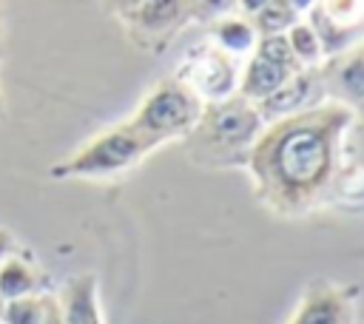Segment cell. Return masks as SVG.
Returning a JSON list of instances; mask_svg holds the SVG:
<instances>
[{
	"instance_id": "d6986e66",
	"label": "cell",
	"mask_w": 364,
	"mask_h": 324,
	"mask_svg": "<svg viewBox=\"0 0 364 324\" xmlns=\"http://www.w3.org/2000/svg\"><path fill=\"white\" fill-rule=\"evenodd\" d=\"M236 6H239V0H188L191 17H196V20H222Z\"/></svg>"
},
{
	"instance_id": "9a60e30c",
	"label": "cell",
	"mask_w": 364,
	"mask_h": 324,
	"mask_svg": "<svg viewBox=\"0 0 364 324\" xmlns=\"http://www.w3.org/2000/svg\"><path fill=\"white\" fill-rule=\"evenodd\" d=\"M299 23V11L287 0H270L262 11L250 17V26L256 37H270V34H287Z\"/></svg>"
},
{
	"instance_id": "ac0fdd59",
	"label": "cell",
	"mask_w": 364,
	"mask_h": 324,
	"mask_svg": "<svg viewBox=\"0 0 364 324\" xmlns=\"http://www.w3.org/2000/svg\"><path fill=\"white\" fill-rule=\"evenodd\" d=\"M318 9L341 28L353 31L364 20V0H316Z\"/></svg>"
},
{
	"instance_id": "4fadbf2b",
	"label": "cell",
	"mask_w": 364,
	"mask_h": 324,
	"mask_svg": "<svg viewBox=\"0 0 364 324\" xmlns=\"http://www.w3.org/2000/svg\"><path fill=\"white\" fill-rule=\"evenodd\" d=\"M336 65H333V77L338 82V88L344 91L347 99L361 102L364 99V43L344 48L341 54H336Z\"/></svg>"
},
{
	"instance_id": "2e32d148",
	"label": "cell",
	"mask_w": 364,
	"mask_h": 324,
	"mask_svg": "<svg viewBox=\"0 0 364 324\" xmlns=\"http://www.w3.org/2000/svg\"><path fill=\"white\" fill-rule=\"evenodd\" d=\"M253 51H256L259 57H264L267 63H273V65H279V68L290 71V74L301 71V63L296 60V54H293V48H290V43H287V37H284V34L259 37Z\"/></svg>"
},
{
	"instance_id": "3957f363",
	"label": "cell",
	"mask_w": 364,
	"mask_h": 324,
	"mask_svg": "<svg viewBox=\"0 0 364 324\" xmlns=\"http://www.w3.org/2000/svg\"><path fill=\"white\" fill-rule=\"evenodd\" d=\"M156 145L128 122L105 128L63 162L51 165L54 179H105L139 165Z\"/></svg>"
},
{
	"instance_id": "d4e9b609",
	"label": "cell",
	"mask_w": 364,
	"mask_h": 324,
	"mask_svg": "<svg viewBox=\"0 0 364 324\" xmlns=\"http://www.w3.org/2000/svg\"><path fill=\"white\" fill-rule=\"evenodd\" d=\"M0 114H3V99H0Z\"/></svg>"
},
{
	"instance_id": "9c48e42d",
	"label": "cell",
	"mask_w": 364,
	"mask_h": 324,
	"mask_svg": "<svg viewBox=\"0 0 364 324\" xmlns=\"http://www.w3.org/2000/svg\"><path fill=\"white\" fill-rule=\"evenodd\" d=\"M57 301H60L63 324H105L100 307V281L94 273L71 276L60 287Z\"/></svg>"
},
{
	"instance_id": "8992f818",
	"label": "cell",
	"mask_w": 364,
	"mask_h": 324,
	"mask_svg": "<svg viewBox=\"0 0 364 324\" xmlns=\"http://www.w3.org/2000/svg\"><path fill=\"white\" fill-rule=\"evenodd\" d=\"M355 287L316 281L304 290L293 315L284 324H353L355 313Z\"/></svg>"
},
{
	"instance_id": "ffe728a7",
	"label": "cell",
	"mask_w": 364,
	"mask_h": 324,
	"mask_svg": "<svg viewBox=\"0 0 364 324\" xmlns=\"http://www.w3.org/2000/svg\"><path fill=\"white\" fill-rule=\"evenodd\" d=\"M145 0H105V6H108V11H114L119 20L122 17H128L134 9H139Z\"/></svg>"
},
{
	"instance_id": "8fae6325",
	"label": "cell",
	"mask_w": 364,
	"mask_h": 324,
	"mask_svg": "<svg viewBox=\"0 0 364 324\" xmlns=\"http://www.w3.org/2000/svg\"><path fill=\"white\" fill-rule=\"evenodd\" d=\"M0 321L3 324H63L57 293L46 290V293H37V296L6 301L3 313H0Z\"/></svg>"
},
{
	"instance_id": "52a82bcc",
	"label": "cell",
	"mask_w": 364,
	"mask_h": 324,
	"mask_svg": "<svg viewBox=\"0 0 364 324\" xmlns=\"http://www.w3.org/2000/svg\"><path fill=\"white\" fill-rule=\"evenodd\" d=\"M191 17L188 0H145L128 17H122L128 34L142 48H159L179 23Z\"/></svg>"
},
{
	"instance_id": "6da1fadb",
	"label": "cell",
	"mask_w": 364,
	"mask_h": 324,
	"mask_svg": "<svg viewBox=\"0 0 364 324\" xmlns=\"http://www.w3.org/2000/svg\"><path fill=\"white\" fill-rule=\"evenodd\" d=\"M353 125L347 102H321L267 122L245 153L256 199L279 216H301L333 196Z\"/></svg>"
},
{
	"instance_id": "30bf717a",
	"label": "cell",
	"mask_w": 364,
	"mask_h": 324,
	"mask_svg": "<svg viewBox=\"0 0 364 324\" xmlns=\"http://www.w3.org/2000/svg\"><path fill=\"white\" fill-rule=\"evenodd\" d=\"M46 290H48V279L28 253L11 250L0 261V298H3V304L14 301V298L46 293Z\"/></svg>"
},
{
	"instance_id": "7c38bea8",
	"label": "cell",
	"mask_w": 364,
	"mask_h": 324,
	"mask_svg": "<svg viewBox=\"0 0 364 324\" xmlns=\"http://www.w3.org/2000/svg\"><path fill=\"white\" fill-rule=\"evenodd\" d=\"M287 77H290V71H284V68L267 63L264 57L253 54L250 63L245 65V71L239 74V91H236V94H242V97L250 99V102H259V99H264L267 94H273Z\"/></svg>"
},
{
	"instance_id": "7a4b0ae2",
	"label": "cell",
	"mask_w": 364,
	"mask_h": 324,
	"mask_svg": "<svg viewBox=\"0 0 364 324\" xmlns=\"http://www.w3.org/2000/svg\"><path fill=\"white\" fill-rule=\"evenodd\" d=\"M262 128L264 119L259 117L256 102L245 99L242 94H233L228 99L208 102L188 139L193 142V148H202V159L242 165Z\"/></svg>"
},
{
	"instance_id": "5bb4252c",
	"label": "cell",
	"mask_w": 364,
	"mask_h": 324,
	"mask_svg": "<svg viewBox=\"0 0 364 324\" xmlns=\"http://www.w3.org/2000/svg\"><path fill=\"white\" fill-rule=\"evenodd\" d=\"M256 31L242 17H222L213 23V43L228 54H247L256 48Z\"/></svg>"
},
{
	"instance_id": "cb8c5ba5",
	"label": "cell",
	"mask_w": 364,
	"mask_h": 324,
	"mask_svg": "<svg viewBox=\"0 0 364 324\" xmlns=\"http://www.w3.org/2000/svg\"><path fill=\"white\" fill-rule=\"evenodd\" d=\"M0 313H3V298H0Z\"/></svg>"
},
{
	"instance_id": "44dd1931",
	"label": "cell",
	"mask_w": 364,
	"mask_h": 324,
	"mask_svg": "<svg viewBox=\"0 0 364 324\" xmlns=\"http://www.w3.org/2000/svg\"><path fill=\"white\" fill-rule=\"evenodd\" d=\"M11 250H17V242H14V236H11L6 227H0V261H3Z\"/></svg>"
},
{
	"instance_id": "ba28073f",
	"label": "cell",
	"mask_w": 364,
	"mask_h": 324,
	"mask_svg": "<svg viewBox=\"0 0 364 324\" xmlns=\"http://www.w3.org/2000/svg\"><path fill=\"white\" fill-rule=\"evenodd\" d=\"M313 88H316V77L310 68H301L296 74H290L273 94H267L264 99L256 102V111L259 117L267 122H276V119H284V117H293L299 111H307L313 108Z\"/></svg>"
},
{
	"instance_id": "e0dca14e",
	"label": "cell",
	"mask_w": 364,
	"mask_h": 324,
	"mask_svg": "<svg viewBox=\"0 0 364 324\" xmlns=\"http://www.w3.org/2000/svg\"><path fill=\"white\" fill-rule=\"evenodd\" d=\"M284 37H287V43H290V48H293V54H296V60H299L301 65H313V63L321 57L318 37H316V31H313L307 23L299 20Z\"/></svg>"
},
{
	"instance_id": "277c9868",
	"label": "cell",
	"mask_w": 364,
	"mask_h": 324,
	"mask_svg": "<svg viewBox=\"0 0 364 324\" xmlns=\"http://www.w3.org/2000/svg\"><path fill=\"white\" fill-rule=\"evenodd\" d=\"M205 102L188 88L182 85L176 77L159 82L136 108V114L128 119L131 128H136L142 136H148L156 148L168 139L176 136H188L199 117H202Z\"/></svg>"
},
{
	"instance_id": "7402d4cb",
	"label": "cell",
	"mask_w": 364,
	"mask_h": 324,
	"mask_svg": "<svg viewBox=\"0 0 364 324\" xmlns=\"http://www.w3.org/2000/svg\"><path fill=\"white\" fill-rule=\"evenodd\" d=\"M267 3H270V0H239V9H242L245 14H250V17H253V14H256V11H262Z\"/></svg>"
},
{
	"instance_id": "5b68a950",
	"label": "cell",
	"mask_w": 364,
	"mask_h": 324,
	"mask_svg": "<svg viewBox=\"0 0 364 324\" xmlns=\"http://www.w3.org/2000/svg\"><path fill=\"white\" fill-rule=\"evenodd\" d=\"M239 74L242 71L233 54L222 51L216 43H202L188 51L176 71V80L208 105L233 97L239 91Z\"/></svg>"
},
{
	"instance_id": "603a6c76",
	"label": "cell",
	"mask_w": 364,
	"mask_h": 324,
	"mask_svg": "<svg viewBox=\"0 0 364 324\" xmlns=\"http://www.w3.org/2000/svg\"><path fill=\"white\" fill-rule=\"evenodd\" d=\"M287 3H290V6L296 9V11H307V9H310V6L316 3V0H287Z\"/></svg>"
}]
</instances>
